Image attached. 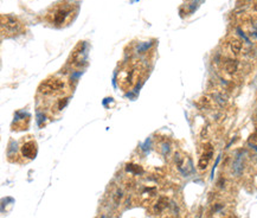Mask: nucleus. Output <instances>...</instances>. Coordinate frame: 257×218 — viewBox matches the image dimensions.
<instances>
[{
  "label": "nucleus",
  "mask_w": 257,
  "mask_h": 218,
  "mask_svg": "<svg viewBox=\"0 0 257 218\" xmlns=\"http://www.w3.org/2000/svg\"><path fill=\"white\" fill-rule=\"evenodd\" d=\"M77 12L78 3L76 0H59L49 8L45 20L55 27H64L75 19Z\"/></svg>",
  "instance_id": "obj_1"
},
{
  "label": "nucleus",
  "mask_w": 257,
  "mask_h": 218,
  "mask_svg": "<svg viewBox=\"0 0 257 218\" xmlns=\"http://www.w3.org/2000/svg\"><path fill=\"white\" fill-rule=\"evenodd\" d=\"M147 71L148 69L146 62L133 59L132 62H127L122 65L117 75V83L123 90H129L143 80Z\"/></svg>",
  "instance_id": "obj_2"
},
{
  "label": "nucleus",
  "mask_w": 257,
  "mask_h": 218,
  "mask_svg": "<svg viewBox=\"0 0 257 218\" xmlns=\"http://www.w3.org/2000/svg\"><path fill=\"white\" fill-rule=\"evenodd\" d=\"M66 89V83L62 78L58 77H51L44 81L38 88V93L42 96H58L63 95L64 90Z\"/></svg>",
  "instance_id": "obj_3"
},
{
  "label": "nucleus",
  "mask_w": 257,
  "mask_h": 218,
  "mask_svg": "<svg viewBox=\"0 0 257 218\" xmlns=\"http://www.w3.org/2000/svg\"><path fill=\"white\" fill-rule=\"evenodd\" d=\"M1 32L6 37H13L24 32V26L19 21V19L4 14L1 16Z\"/></svg>",
  "instance_id": "obj_4"
},
{
  "label": "nucleus",
  "mask_w": 257,
  "mask_h": 218,
  "mask_svg": "<svg viewBox=\"0 0 257 218\" xmlns=\"http://www.w3.org/2000/svg\"><path fill=\"white\" fill-rule=\"evenodd\" d=\"M212 157H213V147H212L210 144H207V145H205L203 153H202V155H200V158H199L198 168L200 171L206 170L207 166H209V164H210V161H211V159H212Z\"/></svg>",
  "instance_id": "obj_5"
},
{
  "label": "nucleus",
  "mask_w": 257,
  "mask_h": 218,
  "mask_svg": "<svg viewBox=\"0 0 257 218\" xmlns=\"http://www.w3.org/2000/svg\"><path fill=\"white\" fill-rule=\"evenodd\" d=\"M21 155H23L25 159L31 160L36 157L37 154V144L35 140H27L21 145Z\"/></svg>",
  "instance_id": "obj_6"
},
{
  "label": "nucleus",
  "mask_w": 257,
  "mask_h": 218,
  "mask_svg": "<svg viewBox=\"0 0 257 218\" xmlns=\"http://www.w3.org/2000/svg\"><path fill=\"white\" fill-rule=\"evenodd\" d=\"M244 171V152L239 151L237 152L236 158H235V161L232 164V173L236 177H241L243 174Z\"/></svg>",
  "instance_id": "obj_7"
},
{
  "label": "nucleus",
  "mask_w": 257,
  "mask_h": 218,
  "mask_svg": "<svg viewBox=\"0 0 257 218\" xmlns=\"http://www.w3.org/2000/svg\"><path fill=\"white\" fill-rule=\"evenodd\" d=\"M170 205H171L170 199L167 197L161 196V197H159L158 199H156V202L153 204V212L155 215H161V213H164V211L166 209H168Z\"/></svg>",
  "instance_id": "obj_8"
},
{
  "label": "nucleus",
  "mask_w": 257,
  "mask_h": 218,
  "mask_svg": "<svg viewBox=\"0 0 257 218\" xmlns=\"http://www.w3.org/2000/svg\"><path fill=\"white\" fill-rule=\"evenodd\" d=\"M223 67H224V71L230 74V75H233L235 72H236L238 70V61L233 59V58H228L224 64H223Z\"/></svg>",
  "instance_id": "obj_9"
},
{
  "label": "nucleus",
  "mask_w": 257,
  "mask_h": 218,
  "mask_svg": "<svg viewBox=\"0 0 257 218\" xmlns=\"http://www.w3.org/2000/svg\"><path fill=\"white\" fill-rule=\"evenodd\" d=\"M229 45H230V50H231V52H232L233 54H239V53L242 52V49H243V43H242V40L233 38V39H231V42L229 43Z\"/></svg>",
  "instance_id": "obj_10"
},
{
  "label": "nucleus",
  "mask_w": 257,
  "mask_h": 218,
  "mask_svg": "<svg viewBox=\"0 0 257 218\" xmlns=\"http://www.w3.org/2000/svg\"><path fill=\"white\" fill-rule=\"evenodd\" d=\"M126 171L128 173H130L132 176H139V174H141L143 172L142 167L139 166V165H133V164H128V165L126 166Z\"/></svg>",
  "instance_id": "obj_11"
},
{
  "label": "nucleus",
  "mask_w": 257,
  "mask_h": 218,
  "mask_svg": "<svg viewBox=\"0 0 257 218\" xmlns=\"http://www.w3.org/2000/svg\"><path fill=\"white\" fill-rule=\"evenodd\" d=\"M250 146H251L254 149H256V151H257V145H255V144H250Z\"/></svg>",
  "instance_id": "obj_12"
},
{
  "label": "nucleus",
  "mask_w": 257,
  "mask_h": 218,
  "mask_svg": "<svg viewBox=\"0 0 257 218\" xmlns=\"http://www.w3.org/2000/svg\"><path fill=\"white\" fill-rule=\"evenodd\" d=\"M254 10H255L256 12H257V3H255V5H254Z\"/></svg>",
  "instance_id": "obj_13"
},
{
  "label": "nucleus",
  "mask_w": 257,
  "mask_h": 218,
  "mask_svg": "<svg viewBox=\"0 0 257 218\" xmlns=\"http://www.w3.org/2000/svg\"><path fill=\"white\" fill-rule=\"evenodd\" d=\"M101 218H108V217H107L106 215H103V216H101Z\"/></svg>",
  "instance_id": "obj_14"
}]
</instances>
